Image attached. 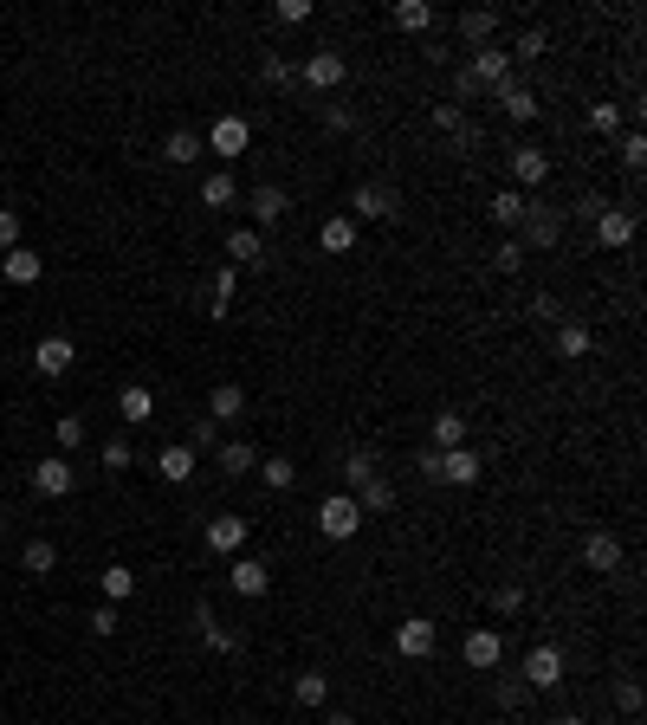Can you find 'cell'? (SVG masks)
I'll return each mask as SVG.
<instances>
[{
	"instance_id": "1",
	"label": "cell",
	"mask_w": 647,
	"mask_h": 725,
	"mask_svg": "<svg viewBox=\"0 0 647 725\" xmlns=\"http://www.w3.org/2000/svg\"><path fill=\"white\" fill-rule=\"evenodd\" d=\"M466 78H473L479 91H492V98H499V91H512V85H518V65H512V52L492 39V46H479L473 59H466Z\"/></svg>"
},
{
	"instance_id": "2",
	"label": "cell",
	"mask_w": 647,
	"mask_h": 725,
	"mask_svg": "<svg viewBox=\"0 0 647 725\" xmlns=\"http://www.w3.org/2000/svg\"><path fill=\"white\" fill-rule=\"evenodd\" d=\"M402 214V188L395 182H356L350 188V221L363 227V221H395Z\"/></svg>"
},
{
	"instance_id": "3",
	"label": "cell",
	"mask_w": 647,
	"mask_h": 725,
	"mask_svg": "<svg viewBox=\"0 0 647 725\" xmlns=\"http://www.w3.org/2000/svg\"><path fill=\"white\" fill-rule=\"evenodd\" d=\"M563 674H570V661H563V648H557V641H538V648L525 654V667H518V680H525L531 693L563 687Z\"/></svg>"
},
{
	"instance_id": "4",
	"label": "cell",
	"mask_w": 647,
	"mask_h": 725,
	"mask_svg": "<svg viewBox=\"0 0 647 725\" xmlns=\"http://www.w3.org/2000/svg\"><path fill=\"white\" fill-rule=\"evenodd\" d=\"M557 240H563V208H544V201H531L525 227H518V246H525V253H550Z\"/></svg>"
},
{
	"instance_id": "5",
	"label": "cell",
	"mask_w": 647,
	"mask_h": 725,
	"mask_svg": "<svg viewBox=\"0 0 647 725\" xmlns=\"http://www.w3.org/2000/svg\"><path fill=\"white\" fill-rule=\"evenodd\" d=\"M318 531H324V538H356V531H363V505H356L350 499V492H330V499L318 505Z\"/></svg>"
},
{
	"instance_id": "6",
	"label": "cell",
	"mask_w": 647,
	"mask_h": 725,
	"mask_svg": "<svg viewBox=\"0 0 647 725\" xmlns=\"http://www.w3.org/2000/svg\"><path fill=\"white\" fill-rule=\"evenodd\" d=\"M479 473H486V460H479L473 447H447V454H434V486H479Z\"/></svg>"
},
{
	"instance_id": "7",
	"label": "cell",
	"mask_w": 647,
	"mask_h": 725,
	"mask_svg": "<svg viewBox=\"0 0 647 725\" xmlns=\"http://www.w3.org/2000/svg\"><path fill=\"white\" fill-rule=\"evenodd\" d=\"M434 648H440V628L428 622V615H408V622H395V654H402V661H428Z\"/></svg>"
},
{
	"instance_id": "8",
	"label": "cell",
	"mask_w": 647,
	"mask_h": 725,
	"mask_svg": "<svg viewBox=\"0 0 647 725\" xmlns=\"http://www.w3.org/2000/svg\"><path fill=\"white\" fill-rule=\"evenodd\" d=\"M227 590H233V596H246V603H259V596L272 590V570L259 564V557H246V551H240V557L227 564Z\"/></svg>"
},
{
	"instance_id": "9",
	"label": "cell",
	"mask_w": 647,
	"mask_h": 725,
	"mask_svg": "<svg viewBox=\"0 0 647 725\" xmlns=\"http://www.w3.org/2000/svg\"><path fill=\"white\" fill-rule=\"evenodd\" d=\"M195 635L208 641L214 654H246V635H240V628H227V622H220V615H214V603H195Z\"/></svg>"
},
{
	"instance_id": "10",
	"label": "cell",
	"mask_w": 647,
	"mask_h": 725,
	"mask_svg": "<svg viewBox=\"0 0 647 725\" xmlns=\"http://www.w3.org/2000/svg\"><path fill=\"white\" fill-rule=\"evenodd\" d=\"M298 78H305L311 91H337L343 78H350V59H343L337 46H324V52H311V59H305V72H298Z\"/></svg>"
},
{
	"instance_id": "11",
	"label": "cell",
	"mask_w": 647,
	"mask_h": 725,
	"mask_svg": "<svg viewBox=\"0 0 647 725\" xmlns=\"http://www.w3.org/2000/svg\"><path fill=\"white\" fill-rule=\"evenodd\" d=\"M285 208H292V195H285L279 182H259L253 195H246V214H253V227H279Z\"/></svg>"
},
{
	"instance_id": "12",
	"label": "cell",
	"mask_w": 647,
	"mask_h": 725,
	"mask_svg": "<svg viewBox=\"0 0 647 725\" xmlns=\"http://www.w3.org/2000/svg\"><path fill=\"white\" fill-rule=\"evenodd\" d=\"M72 486H78V473H72V460H65V454H52V460H39V467H33V492H39V499H65Z\"/></svg>"
},
{
	"instance_id": "13",
	"label": "cell",
	"mask_w": 647,
	"mask_h": 725,
	"mask_svg": "<svg viewBox=\"0 0 647 725\" xmlns=\"http://www.w3.org/2000/svg\"><path fill=\"white\" fill-rule=\"evenodd\" d=\"M246 531H253V518H240V512L208 518V544H214L220 557H240V551H246Z\"/></svg>"
},
{
	"instance_id": "14",
	"label": "cell",
	"mask_w": 647,
	"mask_h": 725,
	"mask_svg": "<svg viewBox=\"0 0 647 725\" xmlns=\"http://www.w3.org/2000/svg\"><path fill=\"white\" fill-rule=\"evenodd\" d=\"M460 654H466V667H479V674H492V667L505 661V635H499V628H473Z\"/></svg>"
},
{
	"instance_id": "15",
	"label": "cell",
	"mask_w": 647,
	"mask_h": 725,
	"mask_svg": "<svg viewBox=\"0 0 647 725\" xmlns=\"http://www.w3.org/2000/svg\"><path fill=\"white\" fill-rule=\"evenodd\" d=\"M512 182H518V195H525V188H538V182H550V156L538 143H518L512 149Z\"/></svg>"
},
{
	"instance_id": "16",
	"label": "cell",
	"mask_w": 647,
	"mask_h": 725,
	"mask_svg": "<svg viewBox=\"0 0 647 725\" xmlns=\"http://www.w3.org/2000/svg\"><path fill=\"white\" fill-rule=\"evenodd\" d=\"M227 266H266V234H259V227H233L227 234Z\"/></svg>"
},
{
	"instance_id": "17",
	"label": "cell",
	"mask_w": 647,
	"mask_h": 725,
	"mask_svg": "<svg viewBox=\"0 0 647 725\" xmlns=\"http://www.w3.org/2000/svg\"><path fill=\"white\" fill-rule=\"evenodd\" d=\"M214 460H220V473H227V480H246V473H259V460H266V454H259L253 441H220Z\"/></svg>"
},
{
	"instance_id": "18",
	"label": "cell",
	"mask_w": 647,
	"mask_h": 725,
	"mask_svg": "<svg viewBox=\"0 0 647 725\" xmlns=\"http://www.w3.org/2000/svg\"><path fill=\"white\" fill-rule=\"evenodd\" d=\"M596 240L609 246V253H622V246L635 240V214H628V208H615V201H609V208L596 214Z\"/></svg>"
},
{
	"instance_id": "19",
	"label": "cell",
	"mask_w": 647,
	"mask_h": 725,
	"mask_svg": "<svg viewBox=\"0 0 647 725\" xmlns=\"http://www.w3.org/2000/svg\"><path fill=\"white\" fill-rule=\"evenodd\" d=\"M208 421L214 428H227V421H246V382H220L208 395Z\"/></svg>"
},
{
	"instance_id": "20",
	"label": "cell",
	"mask_w": 647,
	"mask_h": 725,
	"mask_svg": "<svg viewBox=\"0 0 647 725\" xmlns=\"http://www.w3.org/2000/svg\"><path fill=\"white\" fill-rule=\"evenodd\" d=\"M583 564L602 570V577L622 570V538H615V531H589V538H583Z\"/></svg>"
},
{
	"instance_id": "21",
	"label": "cell",
	"mask_w": 647,
	"mask_h": 725,
	"mask_svg": "<svg viewBox=\"0 0 647 725\" xmlns=\"http://www.w3.org/2000/svg\"><path fill=\"white\" fill-rule=\"evenodd\" d=\"M550 350H557L563 363H583V357H589V324H576V318L550 324Z\"/></svg>"
},
{
	"instance_id": "22",
	"label": "cell",
	"mask_w": 647,
	"mask_h": 725,
	"mask_svg": "<svg viewBox=\"0 0 647 725\" xmlns=\"http://www.w3.org/2000/svg\"><path fill=\"white\" fill-rule=\"evenodd\" d=\"M208 143H214V156H246V143H253V123H246V117H220L214 130H208Z\"/></svg>"
},
{
	"instance_id": "23",
	"label": "cell",
	"mask_w": 647,
	"mask_h": 725,
	"mask_svg": "<svg viewBox=\"0 0 647 725\" xmlns=\"http://www.w3.org/2000/svg\"><path fill=\"white\" fill-rule=\"evenodd\" d=\"M72 357H78L72 337H39V344H33V369H39V376H65Z\"/></svg>"
},
{
	"instance_id": "24",
	"label": "cell",
	"mask_w": 647,
	"mask_h": 725,
	"mask_svg": "<svg viewBox=\"0 0 647 725\" xmlns=\"http://www.w3.org/2000/svg\"><path fill=\"white\" fill-rule=\"evenodd\" d=\"M117 421H123V428H143V421H156V395H149L143 382H130V389L117 395Z\"/></svg>"
},
{
	"instance_id": "25",
	"label": "cell",
	"mask_w": 647,
	"mask_h": 725,
	"mask_svg": "<svg viewBox=\"0 0 647 725\" xmlns=\"http://www.w3.org/2000/svg\"><path fill=\"white\" fill-rule=\"evenodd\" d=\"M195 156H201V130H188V123H175V130L162 136V162H169V169H188Z\"/></svg>"
},
{
	"instance_id": "26",
	"label": "cell",
	"mask_w": 647,
	"mask_h": 725,
	"mask_svg": "<svg viewBox=\"0 0 647 725\" xmlns=\"http://www.w3.org/2000/svg\"><path fill=\"white\" fill-rule=\"evenodd\" d=\"M453 33L479 52V46H492V33H499V13H492V7H473V13H460V26H453Z\"/></svg>"
},
{
	"instance_id": "27",
	"label": "cell",
	"mask_w": 647,
	"mask_h": 725,
	"mask_svg": "<svg viewBox=\"0 0 647 725\" xmlns=\"http://www.w3.org/2000/svg\"><path fill=\"white\" fill-rule=\"evenodd\" d=\"M20 570L26 577H52V570H59V544L52 538H26L20 544Z\"/></svg>"
},
{
	"instance_id": "28",
	"label": "cell",
	"mask_w": 647,
	"mask_h": 725,
	"mask_svg": "<svg viewBox=\"0 0 647 725\" xmlns=\"http://www.w3.org/2000/svg\"><path fill=\"white\" fill-rule=\"evenodd\" d=\"M156 473H162L169 486H188V480H195V454H188L182 441H175V447H162V454H156Z\"/></svg>"
},
{
	"instance_id": "29",
	"label": "cell",
	"mask_w": 647,
	"mask_h": 725,
	"mask_svg": "<svg viewBox=\"0 0 647 725\" xmlns=\"http://www.w3.org/2000/svg\"><path fill=\"white\" fill-rule=\"evenodd\" d=\"M525 214H531V195H518V188H499V195H492V221L499 227H525Z\"/></svg>"
},
{
	"instance_id": "30",
	"label": "cell",
	"mask_w": 647,
	"mask_h": 725,
	"mask_svg": "<svg viewBox=\"0 0 647 725\" xmlns=\"http://www.w3.org/2000/svg\"><path fill=\"white\" fill-rule=\"evenodd\" d=\"M292 700L305 706V713H318V706L330 700V674H318V667H305V674L292 680Z\"/></svg>"
},
{
	"instance_id": "31",
	"label": "cell",
	"mask_w": 647,
	"mask_h": 725,
	"mask_svg": "<svg viewBox=\"0 0 647 725\" xmlns=\"http://www.w3.org/2000/svg\"><path fill=\"white\" fill-rule=\"evenodd\" d=\"M318 246L324 253H356V221L350 214H330V221L318 227Z\"/></svg>"
},
{
	"instance_id": "32",
	"label": "cell",
	"mask_w": 647,
	"mask_h": 725,
	"mask_svg": "<svg viewBox=\"0 0 647 725\" xmlns=\"http://www.w3.org/2000/svg\"><path fill=\"white\" fill-rule=\"evenodd\" d=\"M0 272H7L13 285H39V253L33 246H13V253H0Z\"/></svg>"
},
{
	"instance_id": "33",
	"label": "cell",
	"mask_w": 647,
	"mask_h": 725,
	"mask_svg": "<svg viewBox=\"0 0 647 725\" xmlns=\"http://www.w3.org/2000/svg\"><path fill=\"white\" fill-rule=\"evenodd\" d=\"M240 201V182H233V169H214L208 182H201V208H233Z\"/></svg>"
},
{
	"instance_id": "34",
	"label": "cell",
	"mask_w": 647,
	"mask_h": 725,
	"mask_svg": "<svg viewBox=\"0 0 647 725\" xmlns=\"http://www.w3.org/2000/svg\"><path fill=\"white\" fill-rule=\"evenodd\" d=\"M492 700H499V713H525V706H531V687L518 674H499V680H492Z\"/></svg>"
},
{
	"instance_id": "35",
	"label": "cell",
	"mask_w": 647,
	"mask_h": 725,
	"mask_svg": "<svg viewBox=\"0 0 647 725\" xmlns=\"http://www.w3.org/2000/svg\"><path fill=\"white\" fill-rule=\"evenodd\" d=\"M499 111H505V117H512V123H531V117H538V111H544V104H538V91H525V85H512V91H499Z\"/></svg>"
},
{
	"instance_id": "36",
	"label": "cell",
	"mask_w": 647,
	"mask_h": 725,
	"mask_svg": "<svg viewBox=\"0 0 647 725\" xmlns=\"http://www.w3.org/2000/svg\"><path fill=\"white\" fill-rule=\"evenodd\" d=\"M350 499H356V505H363V518H369V512H395V486H389V480H382V473H376V480H369V486H356V492H350Z\"/></svg>"
},
{
	"instance_id": "37",
	"label": "cell",
	"mask_w": 647,
	"mask_h": 725,
	"mask_svg": "<svg viewBox=\"0 0 647 725\" xmlns=\"http://www.w3.org/2000/svg\"><path fill=\"white\" fill-rule=\"evenodd\" d=\"M98 583H104V603H123V596L136 590V570H130V564H104Z\"/></svg>"
},
{
	"instance_id": "38",
	"label": "cell",
	"mask_w": 647,
	"mask_h": 725,
	"mask_svg": "<svg viewBox=\"0 0 647 725\" xmlns=\"http://www.w3.org/2000/svg\"><path fill=\"white\" fill-rule=\"evenodd\" d=\"M447 447H466V415H434V454H447Z\"/></svg>"
},
{
	"instance_id": "39",
	"label": "cell",
	"mask_w": 647,
	"mask_h": 725,
	"mask_svg": "<svg viewBox=\"0 0 647 725\" xmlns=\"http://www.w3.org/2000/svg\"><path fill=\"white\" fill-rule=\"evenodd\" d=\"M389 20L402 26V33H428V26H434V7H428V0H402Z\"/></svg>"
},
{
	"instance_id": "40",
	"label": "cell",
	"mask_w": 647,
	"mask_h": 725,
	"mask_svg": "<svg viewBox=\"0 0 647 725\" xmlns=\"http://www.w3.org/2000/svg\"><path fill=\"white\" fill-rule=\"evenodd\" d=\"M376 454H369V447H350V454H343V480H350V486H369V480H376Z\"/></svg>"
},
{
	"instance_id": "41",
	"label": "cell",
	"mask_w": 647,
	"mask_h": 725,
	"mask_svg": "<svg viewBox=\"0 0 647 725\" xmlns=\"http://www.w3.org/2000/svg\"><path fill=\"white\" fill-rule=\"evenodd\" d=\"M182 447H188L195 460H201V454H214V447H220V428H214L208 415H195V421H188V441H182Z\"/></svg>"
},
{
	"instance_id": "42",
	"label": "cell",
	"mask_w": 647,
	"mask_h": 725,
	"mask_svg": "<svg viewBox=\"0 0 647 725\" xmlns=\"http://www.w3.org/2000/svg\"><path fill=\"white\" fill-rule=\"evenodd\" d=\"M525 246H518V240H499V253H492V272H499V279H518V272H525Z\"/></svg>"
},
{
	"instance_id": "43",
	"label": "cell",
	"mask_w": 647,
	"mask_h": 725,
	"mask_svg": "<svg viewBox=\"0 0 647 725\" xmlns=\"http://www.w3.org/2000/svg\"><path fill=\"white\" fill-rule=\"evenodd\" d=\"M259 480H266L272 492H292V480H298V467H292V460H279V454H272V460H259Z\"/></svg>"
},
{
	"instance_id": "44",
	"label": "cell",
	"mask_w": 647,
	"mask_h": 725,
	"mask_svg": "<svg viewBox=\"0 0 647 725\" xmlns=\"http://www.w3.org/2000/svg\"><path fill=\"white\" fill-rule=\"evenodd\" d=\"M98 460H104V473H130V467H136V454H130V441H123V434L98 447Z\"/></svg>"
},
{
	"instance_id": "45",
	"label": "cell",
	"mask_w": 647,
	"mask_h": 725,
	"mask_svg": "<svg viewBox=\"0 0 647 725\" xmlns=\"http://www.w3.org/2000/svg\"><path fill=\"white\" fill-rule=\"evenodd\" d=\"M259 72H266V85H272V91H292V85H298V65H292V59H279V52H272Z\"/></svg>"
},
{
	"instance_id": "46",
	"label": "cell",
	"mask_w": 647,
	"mask_h": 725,
	"mask_svg": "<svg viewBox=\"0 0 647 725\" xmlns=\"http://www.w3.org/2000/svg\"><path fill=\"white\" fill-rule=\"evenodd\" d=\"M492 609H499V622H512V615H525V583H499V596H492Z\"/></svg>"
},
{
	"instance_id": "47",
	"label": "cell",
	"mask_w": 647,
	"mask_h": 725,
	"mask_svg": "<svg viewBox=\"0 0 647 725\" xmlns=\"http://www.w3.org/2000/svg\"><path fill=\"white\" fill-rule=\"evenodd\" d=\"M544 52H550V33H544V26H531V33H518L512 65H518V59H544Z\"/></svg>"
},
{
	"instance_id": "48",
	"label": "cell",
	"mask_w": 647,
	"mask_h": 725,
	"mask_svg": "<svg viewBox=\"0 0 647 725\" xmlns=\"http://www.w3.org/2000/svg\"><path fill=\"white\" fill-rule=\"evenodd\" d=\"M525 318H538L544 331H550V324H563V305H557V292H538V298L525 305Z\"/></svg>"
},
{
	"instance_id": "49",
	"label": "cell",
	"mask_w": 647,
	"mask_h": 725,
	"mask_svg": "<svg viewBox=\"0 0 647 725\" xmlns=\"http://www.w3.org/2000/svg\"><path fill=\"white\" fill-rule=\"evenodd\" d=\"M622 169H628V175H641V169H647V136H641V130H628V136H622Z\"/></svg>"
},
{
	"instance_id": "50",
	"label": "cell",
	"mask_w": 647,
	"mask_h": 725,
	"mask_svg": "<svg viewBox=\"0 0 647 725\" xmlns=\"http://www.w3.org/2000/svg\"><path fill=\"white\" fill-rule=\"evenodd\" d=\"M91 441V428H85V415H59V447L72 454V447H85Z\"/></svg>"
},
{
	"instance_id": "51",
	"label": "cell",
	"mask_w": 647,
	"mask_h": 725,
	"mask_svg": "<svg viewBox=\"0 0 647 725\" xmlns=\"http://www.w3.org/2000/svg\"><path fill=\"white\" fill-rule=\"evenodd\" d=\"M589 130L615 136V130H622V104H589Z\"/></svg>"
},
{
	"instance_id": "52",
	"label": "cell",
	"mask_w": 647,
	"mask_h": 725,
	"mask_svg": "<svg viewBox=\"0 0 647 725\" xmlns=\"http://www.w3.org/2000/svg\"><path fill=\"white\" fill-rule=\"evenodd\" d=\"M434 130L460 136V130H466V111H460V104H453V98H447V104H434Z\"/></svg>"
},
{
	"instance_id": "53",
	"label": "cell",
	"mask_w": 647,
	"mask_h": 725,
	"mask_svg": "<svg viewBox=\"0 0 647 725\" xmlns=\"http://www.w3.org/2000/svg\"><path fill=\"white\" fill-rule=\"evenodd\" d=\"M615 706H622V719H641V680H622V687H615Z\"/></svg>"
},
{
	"instance_id": "54",
	"label": "cell",
	"mask_w": 647,
	"mask_h": 725,
	"mask_svg": "<svg viewBox=\"0 0 647 725\" xmlns=\"http://www.w3.org/2000/svg\"><path fill=\"white\" fill-rule=\"evenodd\" d=\"M117 628H123V615H117V603H104V609H91V635H117Z\"/></svg>"
},
{
	"instance_id": "55",
	"label": "cell",
	"mask_w": 647,
	"mask_h": 725,
	"mask_svg": "<svg viewBox=\"0 0 647 725\" xmlns=\"http://www.w3.org/2000/svg\"><path fill=\"white\" fill-rule=\"evenodd\" d=\"M272 20H285V26H305V20H311V0H279V7H272Z\"/></svg>"
},
{
	"instance_id": "56",
	"label": "cell",
	"mask_w": 647,
	"mask_h": 725,
	"mask_svg": "<svg viewBox=\"0 0 647 725\" xmlns=\"http://www.w3.org/2000/svg\"><path fill=\"white\" fill-rule=\"evenodd\" d=\"M318 117H324V130H337V136H343V130H356V111H343V104H324Z\"/></svg>"
},
{
	"instance_id": "57",
	"label": "cell",
	"mask_w": 647,
	"mask_h": 725,
	"mask_svg": "<svg viewBox=\"0 0 647 725\" xmlns=\"http://www.w3.org/2000/svg\"><path fill=\"white\" fill-rule=\"evenodd\" d=\"M13 246H20V214L0 208V253H13Z\"/></svg>"
},
{
	"instance_id": "58",
	"label": "cell",
	"mask_w": 647,
	"mask_h": 725,
	"mask_svg": "<svg viewBox=\"0 0 647 725\" xmlns=\"http://www.w3.org/2000/svg\"><path fill=\"white\" fill-rule=\"evenodd\" d=\"M466 98H479V85H473V78H466V65H460V72H453V104H460V111H466Z\"/></svg>"
},
{
	"instance_id": "59",
	"label": "cell",
	"mask_w": 647,
	"mask_h": 725,
	"mask_svg": "<svg viewBox=\"0 0 647 725\" xmlns=\"http://www.w3.org/2000/svg\"><path fill=\"white\" fill-rule=\"evenodd\" d=\"M602 208H609V201H602V195H583V201H576V214H583L589 227H596V214H602Z\"/></svg>"
},
{
	"instance_id": "60",
	"label": "cell",
	"mask_w": 647,
	"mask_h": 725,
	"mask_svg": "<svg viewBox=\"0 0 647 725\" xmlns=\"http://www.w3.org/2000/svg\"><path fill=\"white\" fill-rule=\"evenodd\" d=\"M324 725H356V719L350 713H324Z\"/></svg>"
},
{
	"instance_id": "61",
	"label": "cell",
	"mask_w": 647,
	"mask_h": 725,
	"mask_svg": "<svg viewBox=\"0 0 647 725\" xmlns=\"http://www.w3.org/2000/svg\"><path fill=\"white\" fill-rule=\"evenodd\" d=\"M557 725H589V719H576V713H570V719H557Z\"/></svg>"
},
{
	"instance_id": "62",
	"label": "cell",
	"mask_w": 647,
	"mask_h": 725,
	"mask_svg": "<svg viewBox=\"0 0 647 725\" xmlns=\"http://www.w3.org/2000/svg\"><path fill=\"white\" fill-rule=\"evenodd\" d=\"M0 544H7V518H0Z\"/></svg>"
},
{
	"instance_id": "63",
	"label": "cell",
	"mask_w": 647,
	"mask_h": 725,
	"mask_svg": "<svg viewBox=\"0 0 647 725\" xmlns=\"http://www.w3.org/2000/svg\"><path fill=\"white\" fill-rule=\"evenodd\" d=\"M0 376H7V363H0Z\"/></svg>"
},
{
	"instance_id": "64",
	"label": "cell",
	"mask_w": 647,
	"mask_h": 725,
	"mask_svg": "<svg viewBox=\"0 0 647 725\" xmlns=\"http://www.w3.org/2000/svg\"><path fill=\"white\" fill-rule=\"evenodd\" d=\"M0 279H7V272H0Z\"/></svg>"
}]
</instances>
